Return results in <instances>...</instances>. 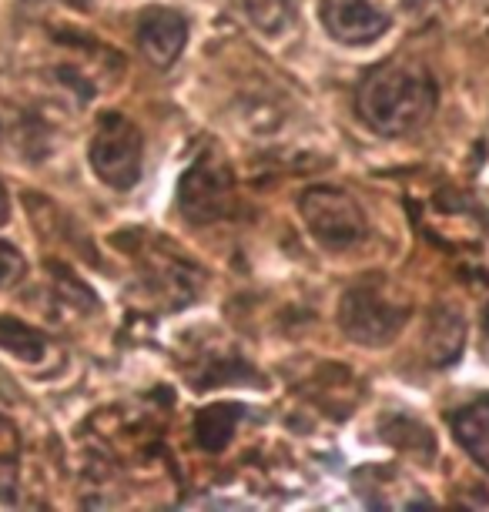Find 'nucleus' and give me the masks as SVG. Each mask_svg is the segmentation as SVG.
Returning <instances> with one entry per match:
<instances>
[{
	"instance_id": "nucleus-8",
	"label": "nucleus",
	"mask_w": 489,
	"mask_h": 512,
	"mask_svg": "<svg viewBox=\"0 0 489 512\" xmlns=\"http://www.w3.org/2000/svg\"><path fill=\"white\" fill-rule=\"evenodd\" d=\"M453 436L469 452V459L489 472V395L463 405L453 415Z\"/></svg>"
},
{
	"instance_id": "nucleus-15",
	"label": "nucleus",
	"mask_w": 489,
	"mask_h": 512,
	"mask_svg": "<svg viewBox=\"0 0 489 512\" xmlns=\"http://www.w3.org/2000/svg\"><path fill=\"white\" fill-rule=\"evenodd\" d=\"M0 134H4V124H0Z\"/></svg>"
},
{
	"instance_id": "nucleus-11",
	"label": "nucleus",
	"mask_w": 489,
	"mask_h": 512,
	"mask_svg": "<svg viewBox=\"0 0 489 512\" xmlns=\"http://www.w3.org/2000/svg\"><path fill=\"white\" fill-rule=\"evenodd\" d=\"M463 352V318L453 312H439L436 322L429 325V355L436 365L456 362V355Z\"/></svg>"
},
{
	"instance_id": "nucleus-12",
	"label": "nucleus",
	"mask_w": 489,
	"mask_h": 512,
	"mask_svg": "<svg viewBox=\"0 0 489 512\" xmlns=\"http://www.w3.org/2000/svg\"><path fill=\"white\" fill-rule=\"evenodd\" d=\"M238 4H242V14L248 17V21L268 37H278L285 27L292 24L289 0H238Z\"/></svg>"
},
{
	"instance_id": "nucleus-6",
	"label": "nucleus",
	"mask_w": 489,
	"mask_h": 512,
	"mask_svg": "<svg viewBox=\"0 0 489 512\" xmlns=\"http://www.w3.org/2000/svg\"><path fill=\"white\" fill-rule=\"evenodd\" d=\"M319 17L325 34L345 47H366L392 27V17L376 0H322Z\"/></svg>"
},
{
	"instance_id": "nucleus-4",
	"label": "nucleus",
	"mask_w": 489,
	"mask_h": 512,
	"mask_svg": "<svg viewBox=\"0 0 489 512\" xmlns=\"http://www.w3.org/2000/svg\"><path fill=\"white\" fill-rule=\"evenodd\" d=\"M299 215L309 235L325 251H349L369 235L366 211L349 191L332 185H312L299 195Z\"/></svg>"
},
{
	"instance_id": "nucleus-2",
	"label": "nucleus",
	"mask_w": 489,
	"mask_h": 512,
	"mask_svg": "<svg viewBox=\"0 0 489 512\" xmlns=\"http://www.w3.org/2000/svg\"><path fill=\"white\" fill-rule=\"evenodd\" d=\"M409 322V302L399 298L386 282L379 278H366V282L352 285L342 295L339 305V325L342 332L359 345L369 349H386L396 342L402 325Z\"/></svg>"
},
{
	"instance_id": "nucleus-1",
	"label": "nucleus",
	"mask_w": 489,
	"mask_h": 512,
	"mask_svg": "<svg viewBox=\"0 0 489 512\" xmlns=\"http://www.w3.org/2000/svg\"><path fill=\"white\" fill-rule=\"evenodd\" d=\"M439 108V84L419 61H386L362 77L356 114L379 138H406L426 128Z\"/></svg>"
},
{
	"instance_id": "nucleus-14",
	"label": "nucleus",
	"mask_w": 489,
	"mask_h": 512,
	"mask_svg": "<svg viewBox=\"0 0 489 512\" xmlns=\"http://www.w3.org/2000/svg\"><path fill=\"white\" fill-rule=\"evenodd\" d=\"M11 218V198H7V188H4V181H0V225Z\"/></svg>"
},
{
	"instance_id": "nucleus-10",
	"label": "nucleus",
	"mask_w": 489,
	"mask_h": 512,
	"mask_svg": "<svg viewBox=\"0 0 489 512\" xmlns=\"http://www.w3.org/2000/svg\"><path fill=\"white\" fill-rule=\"evenodd\" d=\"M0 349L17 355L21 362H41L47 352V338L17 318H0Z\"/></svg>"
},
{
	"instance_id": "nucleus-5",
	"label": "nucleus",
	"mask_w": 489,
	"mask_h": 512,
	"mask_svg": "<svg viewBox=\"0 0 489 512\" xmlns=\"http://www.w3.org/2000/svg\"><path fill=\"white\" fill-rule=\"evenodd\" d=\"M235 201V181L225 164L212 154H201L178 181V211L191 225H212L228 218Z\"/></svg>"
},
{
	"instance_id": "nucleus-9",
	"label": "nucleus",
	"mask_w": 489,
	"mask_h": 512,
	"mask_svg": "<svg viewBox=\"0 0 489 512\" xmlns=\"http://www.w3.org/2000/svg\"><path fill=\"white\" fill-rule=\"evenodd\" d=\"M242 405H212L201 409L195 419V439L205 452H222L232 442L238 422H242Z\"/></svg>"
},
{
	"instance_id": "nucleus-7",
	"label": "nucleus",
	"mask_w": 489,
	"mask_h": 512,
	"mask_svg": "<svg viewBox=\"0 0 489 512\" xmlns=\"http://www.w3.org/2000/svg\"><path fill=\"white\" fill-rule=\"evenodd\" d=\"M138 47L151 64L168 71L188 44V21L171 7H148L138 17Z\"/></svg>"
},
{
	"instance_id": "nucleus-13",
	"label": "nucleus",
	"mask_w": 489,
	"mask_h": 512,
	"mask_svg": "<svg viewBox=\"0 0 489 512\" xmlns=\"http://www.w3.org/2000/svg\"><path fill=\"white\" fill-rule=\"evenodd\" d=\"M24 272H27V262L21 251L14 245H7V241H0V292H11V288L21 285Z\"/></svg>"
},
{
	"instance_id": "nucleus-3",
	"label": "nucleus",
	"mask_w": 489,
	"mask_h": 512,
	"mask_svg": "<svg viewBox=\"0 0 489 512\" xmlns=\"http://www.w3.org/2000/svg\"><path fill=\"white\" fill-rule=\"evenodd\" d=\"M91 168L104 185L114 191H131L141 181L145 168V138L138 124L124 118L121 111H108L98 118V128L91 134L88 148Z\"/></svg>"
}]
</instances>
